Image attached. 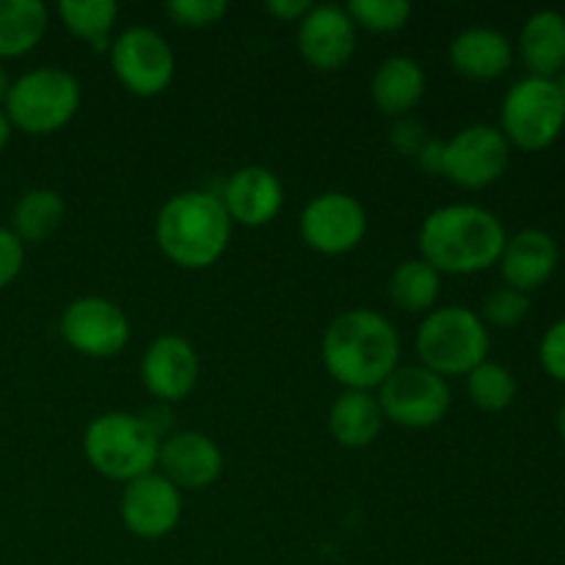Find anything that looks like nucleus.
Instances as JSON below:
<instances>
[{
    "label": "nucleus",
    "mask_w": 565,
    "mask_h": 565,
    "mask_svg": "<svg viewBox=\"0 0 565 565\" xmlns=\"http://www.w3.org/2000/svg\"><path fill=\"white\" fill-rule=\"evenodd\" d=\"M218 199L232 224L257 230L279 215L281 204H285V188H281L276 171L265 169V166H243L235 174H230Z\"/></svg>",
    "instance_id": "f3484780"
},
{
    "label": "nucleus",
    "mask_w": 565,
    "mask_h": 565,
    "mask_svg": "<svg viewBox=\"0 0 565 565\" xmlns=\"http://www.w3.org/2000/svg\"><path fill=\"white\" fill-rule=\"evenodd\" d=\"M141 381L160 403H180L199 384V353L185 337L160 334L141 356Z\"/></svg>",
    "instance_id": "2eb2a0df"
},
{
    "label": "nucleus",
    "mask_w": 565,
    "mask_h": 565,
    "mask_svg": "<svg viewBox=\"0 0 565 565\" xmlns=\"http://www.w3.org/2000/svg\"><path fill=\"white\" fill-rule=\"evenodd\" d=\"M557 263H561V248H557L555 237L544 230H524L508 237L497 265H500L508 287L530 296L555 276Z\"/></svg>",
    "instance_id": "a211bd4d"
},
{
    "label": "nucleus",
    "mask_w": 565,
    "mask_h": 565,
    "mask_svg": "<svg viewBox=\"0 0 565 565\" xmlns=\"http://www.w3.org/2000/svg\"><path fill=\"white\" fill-rule=\"evenodd\" d=\"M425 88H428V77H425L423 64L408 55H392L381 61L375 70L370 81V97L381 114L403 119L423 103Z\"/></svg>",
    "instance_id": "aec40b11"
},
{
    "label": "nucleus",
    "mask_w": 565,
    "mask_h": 565,
    "mask_svg": "<svg viewBox=\"0 0 565 565\" xmlns=\"http://www.w3.org/2000/svg\"><path fill=\"white\" fill-rule=\"evenodd\" d=\"M83 452L94 472L116 483H130L158 469L160 436L141 414L108 412L88 423Z\"/></svg>",
    "instance_id": "20e7f679"
},
{
    "label": "nucleus",
    "mask_w": 565,
    "mask_h": 565,
    "mask_svg": "<svg viewBox=\"0 0 565 565\" xmlns=\"http://www.w3.org/2000/svg\"><path fill=\"white\" fill-rule=\"evenodd\" d=\"M110 66L116 81L132 97H160L171 86L177 58L171 44L158 31L132 25L110 42Z\"/></svg>",
    "instance_id": "1a4fd4ad"
},
{
    "label": "nucleus",
    "mask_w": 565,
    "mask_h": 565,
    "mask_svg": "<svg viewBox=\"0 0 565 565\" xmlns=\"http://www.w3.org/2000/svg\"><path fill=\"white\" fill-rule=\"evenodd\" d=\"M61 337L88 359H114L130 342V320L119 303L99 296L75 298L61 315Z\"/></svg>",
    "instance_id": "f8f14e48"
},
{
    "label": "nucleus",
    "mask_w": 565,
    "mask_h": 565,
    "mask_svg": "<svg viewBox=\"0 0 565 565\" xmlns=\"http://www.w3.org/2000/svg\"><path fill=\"white\" fill-rule=\"evenodd\" d=\"M121 524L136 539L160 541L177 530L182 519V491L171 480L154 472L125 483L119 502Z\"/></svg>",
    "instance_id": "ddd939ff"
},
{
    "label": "nucleus",
    "mask_w": 565,
    "mask_h": 565,
    "mask_svg": "<svg viewBox=\"0 0 565 565\" xmlns=\"http://www.w3.org/2000/svg\"><path fill=\"white\" fill-rule=\"evenodd\" d=\"M232 226L215 193L182 191L160 207L154 237L166 259L185 270H204L224 257Z\"/></svg>",
    "instance_id": "7ed1b4c3"
},
{
    "label": "nucleus",
    "mask_w": 565,
    "mask_h": 565,
    "mask_svg": "<svg viewBox=\"0 0 565 565\" xmlns=\"http://www.w3.org/2000/svg\"><path fill=\"white\" fill-rule=\"evenodd\" d=\"M511 163V143L500 127L469 125L441 141L439 174L463 191H483L494 185Z\"/></svg>",
    "instance_id": "9d476101"
},
{
    "label": "nucleus",
    "mask_w": 565,
    "mask_h": 565,
    "mask_svg": "<svg viewBox=\"0 0 565 565\" xmlns=\"http://www.w3.org/2000/svg\"><path fill=\"white\" fill-rule=\"evenodd\" d=\"M66 202L53 188H31L17 199L9 230L22 243H44L64 226Z\"/></svg>",
    "instance_id": "b1692460"
},
{
    "label": "nucleus",
    "mask_w": 565,
    "mask_h": 565,
    "mask_svg": "<svg viewBox=\"0 0 565 565\" xmlns=\"http://www.w3.org/2000/svg\"><path fill=\"white\" fill-rule=\"evenodd\" d=\"M489 329L469 307H436L419 323V364L441 379L469 375L489 359Z\"/></svg>",
    "instance_id": "423d86ee"
},
{
    "label": "nucleus",
    "mask_w": 565,
    "mask_h": 565,
    "mask_svg": "<svg viewBox=\"0 0 565 565\" xmlns=\"http://www.w3.org/2000/svg\"><path fill=\"white\" fill-rule=\"evenodd\" d=\"M22 265H25V243L9 226H0V290H6L22 274Z\"/></svg>",
    "instance_id": "2f4dec72"
},
{
    "label": "nucleus",
    "mask_w": 565,
    "mask_h": 565,
    "mask_svg": "<svg viewBox=\"0 0 565 565\" xmlns=\"http://www.w3.org/2000/svg\"><path fill=\"white\" fill-rule=\"evenodd\" d=\"M530 312V296L513 290V287H497L489 296L483 298V307H480V320L494 329H513V326L522 323Z\"/></svg>",
    "instance_id": "c85d7f7f"
},
{
    "label": "nucleus",
    "mask_w": 565,
    "mask_h": 565,
    "mask_svg": "<svg viewBox=\"0 0 565 565\" xmlns=\"http://www.w3.org/2000/svg\"><path fill=\"white\" fill-rule=\"evenodd\" d=\"M11 132H14V127H11V121H9V116H6V110L0 108V154H3V149L9 147Z\"/></svg>",
    "instance_id": "f704fd0d"
},
{
    "label": "nucleus",
    "mask_w": 565,
    "mask_h": 565,
    "mask_svg": "<svg viewBox=\"0 0 565 565\" xmlns=\"http://www.w3.org/2000/svg\"><path fill=\"white\" fill-rule=\"evenodd\" d=\"M265 9L281 22H301L307 17V11L312 9V3L309 0H270Z\"/></svg>",
    "instance_id": "72a5a7b5"
},
{
    "label": "nucleus",
    "mask_w": 565,
    "mask_h": 565,
    "mask_svg": "<svg viewBox=\"0 0 565 565\" xmlns=\"http://www.w3.org/2000/svg\"><path fill=\"white\" fill-rule=\"evenodd\" d=\"M557 88H561V99H563V108H565V70L557 75Z\"/></svg>",
    "instance_id": "4c0bfd02"
},
{
    "label": "nucleus",
    "mask_w": 565,
    "mask_h": 565,
    "mask_svg": "<svg viewBox=\"0 0 565 565\" xmlns=\"http://www.w3.org/2000/svg\"><path fill=\"white\" fill-rule=\"evenodd\" d=\"M298 230L312 252L323 257H342L367 235V210L351 193L326 191L303 207Z\"/></svg>",
    "instance_id": "9b49d317"
},
{
    "label": "nucleus",
    "mask_w": 565,
    "mask_h": 565,
    "mask_svg": "<svg viewBox=\"0 0 565 565\" xmlns=\"http://www.w3.org/2000/svg\"><path fill=\"white\" fill-rule=\"evenodd\" d=\"M320 353L337 384L373 392L401 367V334L381 312L348 309L329 323Z\"/></svg>",
    "instance_id": "f257e3e1"
},
{
    "label": "nucleus",
    "mask_w": 565,
    "mask_h": 565,
    "mask_svg": "<svg viewBox=\"0 0 565 565\" xmlns=\"http://www.w3.org/2000/svg\"><path fill=\"white\" fill-rule=\"evenodd\" d=\"M83 103L81 83L61 66H39L11 81L6 116L25 136H53L77 116Z\"/></svg>",
    "instance_id": "39448f33"
},
{
    "label": "nucleus",
    "mask_w": 565,
    "mask_h": 565,
    "mask_svg": "<svg viewBox=\"0 0 565 565\" xmlns=\"http://www.w3.org/2000/svg\"><path fill=\"white\" fill-rule=\"evenodd\" d=\"M513 64V44L494 28H467L450 42V66L467 81H497Z\"/></svg>",
    "instance_id": "6ab92c4d"
},
{
    "label": "nucleus",
    "mask_w": 565,
    "mask_h": 565,
    "mask_svg": "<svg viewBox=\"0 0 565 565\" xmlns=\"http://www.w3.org/2000/svg\"><path fill=\"white\" fill-rule=\"evenodd\" d=\"M557 430H561V436H563V441H565V401H563L561 412H557Z\"/></svg>",
    "instance_id": "e433bc0d"
},
{
    "label": "nucleus",
    "mask_w": 565,
    "mask_h": 565,
    "mask_svg": "<svg viewBox=\"0 0 565 565\" xmlns=\"http://www.w3.org/2000/svg\"><path fill=\"white\" fill-rule=\"evenodd\" d=\"M379 403L384 419L406 430H428L447 417L452 392L447 379L423 364H401L379 386Z\"/></svg>",
    "instance_id": "6e6552de"
},
{
    "label": "nucleus",
    "mask_w": 565,
    "mask_h": 565,
    "mask_svg": "<svg viewBox=\"0 0 565 565\" xmlns=\"http://www.w3.org/2000/svg\"><path fill=\"white\" fill-rule=\"evenodd\" d=\"M519 55L533 77L557 81L565 70V17L561 11H535L519 33Z\"/></svg>",
    "instance_id": "412c9836"
},
{
    "label": "nucleus",
    "mask_w": 565,
    "mask_h": 565,
    "mask_svg": "<svg viewBox=\"0 0 565 565\" xmlns=\"http://www.w3.org/2000/svg\"><path fill=\"white\" fill-rule=\"evenodd\" d=\"M345 11L353 25L370 33H397L412 20V3L406 0H351Z\"/></svg>",
    "instance_id": "cd10ccee"
},
{
    "label": "nucleus",
    "mask_w": 565,
    "mask_h": 565,
    "mask_svg": "<svg viewBox=\"0 0 565 565\" xmlns=\"http://www.w3.org/2000/svg\"><path fill=\"white\" fill-rule=\"evenodd\" d=\"M47 25V6L39 0H0V64L36 50Z\"/></svg>",
    "instance_id": "5701e85b"
},
{
    "label": "nucleus",
    "mask_w": 565,
    "mask_h": 565,
    "mask_svg": "<svg viewBox=\"0 0 565 565\" xmlns=\"http://www.w3.org/2000/svg\"><path fill=\"white\" fill-rule=\"evenodd\" d=\"M230 11L226 0H171L166 3V14L180 28H213Z\"/></svg>",
    "instance_id": "c756f323"
},
{
    "label": "nucleus",
    "mask_w": 565,
    "mask_h": 565,
    "mask_svg": "<svg viewBox=\"0 0 565 565\" xmlns=\"http://www.w3.org/2000/svg\"><path fill=\"white\" fill-rule=\"evenodd\" d=\"M58 17L72 36L103 53L110 50V31L119 20V6L114 0H61Z\"/></svg>",
    "instance_id": "a878e982"
},
{
    "label": "nucleus",
    "mask_w": 565,
    "mask_h": 565,
    "mask_svg": "<svg viewBox=\"0 0 565 565\" xmlns=\"http://www.w3.org/2000/svg\"><path fill=\"white\" fill-rule=\"evenodd\" d=\"M565 130V108L557 81L522 77L513 83L500 108V132L524 152L550 149Z\"/></svg>",
    "instance_id": "0eeeda50"
},
{
    "label": "nucleus",
    "mask_w": 565,
    "mask_h": 565,
    "mask_svg": "<svg viewBox=\"0 0 565 565\" xmlns=\"http://www.w3.org/2000/svg\"><path fill=\"white\" fill-rule=\"evenodd\" d=\"M298 53L309 66L320 72H337L348 66L356 53V25L345 6H312L298 22Z\"/></svg>",
    "instance_id": "4468645a"
},
{
    "label": "nucleus",
    "mask_w": 565,
    "mask_h": 565,
    "mask_svg": "<svg viewBox=\"0 0 565 565\" xmlns=\"http://www.w3.org/2000/svg\"><path fill=\"white\" fill-rule=\"evenodd\" d=\"M441 292V274L430 268L423 257L403 259L390 276V298L397 309L408 315L434 312Z\"/></svg>",
    "instance_id": "393cba45"
},
{
    "label": "nucleus",
    "mask_w": 565,
    "mask_h": 565,
    "mask_svg": "<svg viewBox=\"0 0 565 565\" xmlns=\"http://www.w3.org/2000/svg\"><path fill=\"white\" fill-rule=\"evenodd\" d=\"M508 232L491 210L478 204H447L419 226V254L430 268L450 276H472L500 263Z\"/></svg>",
    "instance_id": "f03ea898"
},
{
    "label": "nucleus",
    "mask_w": 565,
    "mask_h": 565,
    "mask_svg": "<svg viewBox=\"0 0 565 565\" xmlns=\"http://www.w3.org/2000/svg\"><path fill=\"white\" fill-rule=\"evenodd\" d=\"M384 412L373 392L345 390L329 412V430L337 439V445L348 450H362L370 447L381 436L384 428Z\"/></svg>",
    "instance_id": "4be33fe9"
},
{
    "label": "nucleus",
    "mask_w": 565,
    "mask_h": 565,
    "mask_svg": "<svg viewBox=\"0 0 565 565\" xmlns=\"http://www.w3.org/2000/svg\"><path fill=\"white\" fill-rule=\"evenodd\" d=\"M9 88H11V77L6 72V66L0 64V108L6 105V97H9Z\"/></svg>",
    "instance_id": "c9c22d12"
},
{
    "label": "nucleus",
    "mask_w": 565,
    "mask_h": 565,
    "mask_svg": "<svg viewBox=\"0 0 565 565\" xmlns=\"http://www.w3.org/2000/svg\"><path fill=\"white\" fill-rule=\"evenodd\" d=\"M467 392L469 401H472L475 406L483 408V412L497 414L513 406L519 384L505 364H497L486 359L483 364H478V367L467 375Z\"/></svg>",
    "instance_id": "bb28decb"
},
{
    "label": "nucleus",
    "mask_w": 565,
    "mask_h": 565,
    "mask_svg": "<svg viewBox=\"0 0 565 565\" xmlns=\"http://www.w3.org/2000/svg\"><path fill=\"white\" fill-rule=\"evenodd\" d=\"M390 141L397 152L408 154V158L417 160L419 152L425 149V143L430 141V136L425 132V127L419 125L417 119H412V116H403V119H395V125H392Z\"/></svg>",
    "instance_id": "473e14b6"
},
{
    "label": "nucleus",
    "mask_w": 565,
    "mask_h": 565,
    "mask_svg": "<svg viewBox=\"0 0 565 565\" xmlns=\"http://www.w3.org/2000/svg\"><path fill=\"white\" fill-rule=\"evenodd\" d=\"M539 356H541V367L546 370V375L565 384V318L546 329L544 340H541Z\"/></svg>",
    "instance_id": "7c9ffc66"
},
{
    "label": "nucleus",
    "mask_w": 565,
    "mask_h": 565,
    "mask_svg": "<svg viewBox=\"0 0 565 565\" xmlns=\"http://www.w3.org/2000/svg\"><path fill=\"white\" fill-rule=\"evenodd\" d=\"M158 472L180 491H204L224 472V452L207 434L177 430L160 439Z\"/></svg>",
    "instance_id": "dca6fc26"
}]
</instances>
